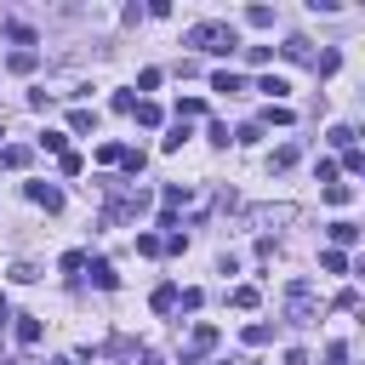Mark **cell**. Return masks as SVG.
I'll return each instance as SVG.
<instances>
[{"mask_svg":"<svg viewBox=\"0 0 365 365\" xmlns=\"http://www.w3.org/2000/svg\"><path fill=\"white\" fill-rule=\"evenodd\" d=\"M137 251L143 257H160V234H137Z\"/></svg>","mask_w":365,"mask_h":365,"instance_id":"36","label":"cell"},{"mask_svg":"<svg viewBox=\"0 0 365 365\" xmlns=\"http://www.w3.org/2000/svg\"><path fill=\"white\" fill-rule=\"evenodd\" d=\"M57 165H63V177H80V171H86V160H80V154H74V148H68V154H63V160H57Z\"/></svg>","mask_w":365,"mask_h":365,"instance_id":"29","label":"cell"},{"mask_svg":"<svg viewBox=\"0 0 365 365\" xmlns=\"http://www.w3.org/2000/svg\"><path fill=\"white\" fill-rule=\"evenodd\" d=\"M336 308H342V314H354V308H359V291H354V285H342V291H336Z\"/></svg>","mask_w":365,"mask_h":365,"instance_id":"33","label":"cell"},{"mask_svg":"<svg viewBox=\"0 0 365 365\" xmlns=\"http://www.w3.org/2000/svg\"><path fill=\"white\" fill-rule=\"evenodd\" d=\"M342 171H365V154H359V143H354V148H342Z\"/></svg>","mask_w":365,"mask_h":365,"instance_id":"30","label":"cell"},{"mask_svg":"<svg viewBox=\"0 0 365 365\" xmlns=\"http://www.w3.org/2000/svg\"><path fill=\"white\" fill-rule=\"evenodd\" d=\"M348 245H359V222L336 217V222H331V251H348Z\"/></svg>","mask_w":365,"mask_h":365,"instance_id":"6","label":"cell"},{"mask_svg":"<svg viewBox=\"0 0 365 365\" xmlns=\"http://www.w3.org/2000/svg\"><path fill=\"white\" fill-rule=\"evenodd\" d=\"M23 194H29L34 205H46V211H63V188H57V182H29Z\"/></svg>","mask_w":365,"mask_h":365,"instance_id":"4","label":"cell"},{"mask_svg":"<svg viewBox=\"0 0 365 365\" xmlns=\"http://www.w3.org/2000/svg\"><path fill=\"white\" fill-rule=\"evenodd\" d=\"M325 365H348V342H331L325 348Z\"/></svg>","mask_w":365,"mask_h":365,"instance_id":"37","label":"cell"},{"mask_svg":"<svg viewBox=\"0 0 365 365\" xmlns=\"http://www.w3.org/2000/svg\"><path fill=\"white\" fill-rule=\"evenodd\" d=\"M279 51H285V57H291V63H308V68H314V63H319V51H314V40H302V34H291V40H285V46H279Z\"/></svg>","mask_w":365,"mask_h":365,"instance_id":"5","label":"cell"},{"mask_svg":"<svg viewBox=\"0 0 365 365\" xmlns=\"http://www.w3.org/2000/svg\"><path fill=\"white\" fill-rule=\"evenodd\" d=\"M148 308H154V314H171V308H177V285H154Z\"/></svg>","mask_w":365,"mask_h":365,"instance_id":"10","label":"cell"},{"mask_svg":"<svg viewBox=\"0 0 365 365\" xmlns=\"http://www.w3.org/2000/svg\"><path fill=\"white\" fill-rule=\"evenodd\" d=\"M6 63H11V74H29V68H34V63H40V57H34V51H11V57H6Z\"/></svg>","mask_w":365,"mask_h":365,"instance_id":"24","label":"cell"},{"mask_svg":"<svg viewBox=\"0 0 365 365\" xmlns=\"http://www.w3.org/2000/svg\"><path fill=\"white\" fill-rule=\"evenodd\" d=\"M182 200H188V188H182V182H165V188H160V205H165V217H171Z\"/></svg>","mask_w":365,"mask_h":365,"instance_id":"14","label":"cell"},{"mask_svg":"<svg viewBox=\"0 0 365 365\" xmlns=\"http://www.w3.org/2000/svg\"><path fill=\"white\" fill-rule=\"evenodd\" d=\"M29 160H34V148H29V143H0V165H6V171H23Z\"/></svg>","mask_w":365,"mask_h":365,"instance_id":"8","label":"cell"},{"mask_svg":"<svg viewBox=\"0 0 365 365\" xmlns=\"http://www.w3.org/2000/svg\"><path fill=\"white\" fill-rule=\"evenodd\" d=\"M348 200H354L348 182H325V205H348Z\"/></svg>","mask_w":365,"mask_h":365,"instance_id":"23","label":"cell"},{"mask_svg":"<svg viewBox=\"0 0 365 365\" xmlns=\"http://www.w3.org/2000/svg\"><path fill=\"white\" fill-rule=\"evenodd\" d=\"M120 160H125L120 143H103V148H97V165H120Z\"/></svg>","mask_w":365,"mask_h":365,"instance_id":"28","label":"cell"},{"mask_svg":"<svg viewBox=\"0 0 365 365\" xmlns=\"http://www.w3.org/2000/svg\"><path fill=\"white\" fill-rule=\"evenodd\" d=\"M57 268H63V274H80V268H86V251H63V262H57Z\"/></svg>","mask_w":365,"mask_h":365,"instance_id":"31","label":"cell"},{"mask_svg":"<svg viewBox=\"0 0 365 365\" xmlns=\"http://www.w3.org/2000/svg\"><path fill=\"white\" fill-rule=\"evenodd\" d=\"M217 342H222V331H217V325H205V319H200V325H194V331H188V342H182V365H200V359H205V354H217Z\"/></svg>","mask_w":365,"mask_h":365,"instance_id":"3","label":"cell"},{"mask_svg":"<svg viewBox=\"0 0 365 365\" xmlns=\"http://www.w3.org/2000/svg\"><path fill=\"white\" fill-rule=\"evenodd\" d=\"M285 217H291L285 205H274V211H251V222H285Z\"/></svg>","mask_w":365,"mask_h":365,"instance_id":"35","label":"cell"},{"mask_svg":"<svg viewBox=\"0 0 365 365\" xmlns=\"http://www.w3.org/2000/svg\"><path fill=\"white\" fill-rule=\"evenodd\" d=\"M257 125H291V108H279V103H274V108H262V120H257Z\"/></svg>","mask_w":365,"mask_h":365,"instance_id":"26","label":"cell"},{"mask_svg":"<svg viewBox=\"0 0 365 365\" xmlns=\"http://www.w3.org/2000/svg\"><path fill=\"white\" fill-rule=\"evenodd\" d=\"M86 268H91V285H97V291H114V285H120L114 262H103V257H86Z\"/></svg>","mask_w":365,"mask_h":365,"instance_id":"7","label":"cell"},{"mask_svg":"<svg viewBox=\"0 0 365 365\" xmlns=\"http://www.w3.org/2000/svg\"><path fill=\"white\" fill-rule=\"evenodd\" d=\"M257 137H262V125H257V120H251V125H240V131H234V137H228V143H257Z\"/></svg>","mask_w":365,"mask_h":365,"instance_id":"34","label":"cell"},{"mask_svg":"<svg viewBox=\"0 0 365 365\" xmlns=\"http://www.w3.org/2000/svg\"><path fill=\"white\" fill-rule=\"evenodd\" d=\"M325 143H331V148H354V125H331Z\"/></svg>","mask_w":365,"mask_h":365,"instance_id":"27","label":"cell"},{"mask_svg":"<svg viewBox=\"0 0 365 365\" xmlns=\"http://www.w3.org/2000/svg\"><path fill=\"white\" fill-rule=\"evenodd\" d=\"M40 148H46V154H57V160H63V154H68V131H46V137H40Z\"/></svg>","mask_w":365,"mask_h":365,"instance_id":"18","label":"cell"},{"mask_svg":"<svg viewBox=\"0 0 365 365\" xmlns=\"http://www.w3.org/2000/svg\"><path fill=\"white\" fill-rule=\"evenodd\" d=\"M245 342H251V348H268V342H274V325H268V319L245 325Z\"/></svg>","mask_w":365,"mask_h":365,"instance_id":"16","label":"cell"},{"mask_svg":"<svg viewBox=\"0 0 365 365\" xmlns=\"http://www.w3.org/2000/svg\"><path fill=\"white\" fill-rule=\"evenodd\" d=\"M291 165H297V148H291V143H285V148H274V160H268V171H291Z\"/></svg>","mask_w":365,"mask_h":365,"instance_id":"22","label":"cell"},{"mask_svg":"<svg viewBox=\"0 0 365 365\" xmlns=\"http://www.w3.org/2000/svg\"><path fill=\"white\" fill-rule=\"evenodd\" d=\"M182 143H188V125H182V120H177V125H171V131H165V137H160V148H165V154H177V148H182Z\"/></svg>","mask_w":365,"mask_h":365,"instance_id":"19","label":"cell"},{"mask_svg":"<svg viewBox=\"0 0 365 365\" xmlns=\"http://www.w3.org/2000/svg\"><path fill=\"white\" fill-rule=\"evenodd\" d=\"M285 319H291V325H314V319H319V297H314L308 279H291V285H285Z\"/></svg>","mask_w":365,"mask_h":365,"instance_id":"2","label":"cell"},{"mask_svg":"<svg viewBox=\"0 0 365 365\" xmlns=\"http://www.w3.org/2000/svg\"><path fill=\"white\" fill-rule=\"evenodd\" d=\"M245 365H251V359H245Z\"/></svg>","mask_w":365,"mask_h":365,"instance_id":"39","label":"cell"},{"mask_svg":"<svg viewBox=\"0 0 365 365\" xmlns=\"http://www.w3.org/2000/svg\"><path fill=\"white\" fill-rule=\"evenodd\" d=\"M17 342H23V348L40 342V319H34V314H17Z\"/></svg>","mask_w":365,"mask_h":365,"instance_id":"11","label":"cell"},{"mask_svg":"<svg viewBox=\"0 0 365 365\" xmlns=\"http://www.w3.org/2000/svg\"><path fill=\"white\" fill-rule=\"evenodd\" d=\"M245 23L251 29H274V6H245Z\"/></svg>","mask_w":365,"mask_h":365,"instance_id":"17","label":"cell"},{"mask_svg":"<svg viewBox=\"0 0 365 365\" xmlns=\"http://www.w3.org/2000/svg\"><path fill=\"white\" fill-rule=\"evenodd\" d=\"M228 302H234V308H257V302H262V291H257V285H234V291H228Z\"/></svg>","mask_w":365,"mask_h":365,"instance_id":"15","label":"cell"},{"mask_svg":"<svg viewBox=\"0 0 365 365\" xmlns=\"http://www.w3.org/2000/svg\"><path fill=\"white\" fill-rule=\"evenodd\" d=\"M257 91H268V97L279 103V97L291 91V80H285V74H262V80H257Z\"/></svg>","mask_w":365,"mask_h":365,"instance_id":"12","label":"cell"},{"mask_svg":"<svg viewBox=\"0 0 365 365\" xmlns=\"http://www.w3.org/2000/svg\"><path fill=\"white\" fill-rule=\"evenodd\" d=\"M6 319H11V308H6V297H0V325H6Z\"/></svg>","mask_w":365,"mask_h":365,"instance_id":"38","label":"cell"},{"mask_svg":"<svg viewBox=\"0 0 365 365\" xmlns=\"http://www.w3.org/2000/svg\"><path fill=\"white\" fill-rule=\"evenodd\" d=\"M131 114H137V120H143V125H160V120H165V114H160V103H137V108H131Z\"/></svg>","mask_w":365,"mask_h":365,"instance_id":"25","label":"cell"},{"mask_svg":"<svg viewBox=\"0 0 365 365\" xmlns=\"http://www.w3.org/2000/svg\"><path fill=\"white\" fill-rule=\"evenodd\" d=\"M6 34L17 40V51H29V46H34V29H29V23H6Z\"/></svg>","mask_w":365,"mask_h":365,"instance_id":"21","label":"cell"},{"mask_svg":"<svg viewBox=\"0 0 365 365\" xmlns=\"http://www.w3.org/2000/svg\"><path fill=\"white\" fill-rule=\"evenodd\" d=\"M68 131H74V137L97 131V114H91V108H74V114H68Z\"/></svg>","mask_w":365,"mask_h":365,"instance_id":"13","label":"cell"},{"mask_svg":"<svg viewBox=\"0 0 365 365\" xmlns=\"http://www.w3.org/2000/svg\"><path fill=\"white\" fill-rule=\"evenodd\" d=\"M182 46H194V51H211V57H234V51H240V34H234V23H217V17H205V23H194V29L182 34Z\"/></svg>","mask_w":365,"mask_h":365,"instance_id":"1","label":"cell"},{"mask_svg":"<svg viewBox=\"0 0 365 365\" xmlns=\"http://www.w3.org/2000/svg\"><path fill=\"white\" fill-rule=\"evenodd\" d=\"M211 91H222V97H240V91H245V80H240L234 68H217V74H211Z\"/></svg>","mask_w":365,"mask_h":365,"instance_id":"9","label":"cell"},{"mask_svg":"<svg viewBox=\"0 0 365 365\" xmlns=\"http://www.w3.org/2000/svg\"><path fill=\"white\" fill-rule=\"evenodd\" d=\"M319 268L325 274H348V251H319Z\"/></svg>","mask_w":365,"mask_h":365,"instance_id":"20","label":"cell"},{"mask_svg":"<svg viewBox=\"0 0 365 365\" xmlns=\"http://www.w3.org/2000/svg\"><path fill=\"white\" fill-rule=\"evenodd\" d=\"M200 302H205V297H200V291H194V285H188V291H177V308H182V314H194V308H200Z\"/></svg>","mask_w":365,"mask_h":365,"instance_id":"32","label":"cell"}]
</instances>
